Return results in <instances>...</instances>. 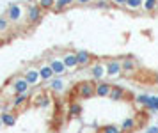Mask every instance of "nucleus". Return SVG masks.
Listing matches in <instances>:
<instances>
[{
  "label": "nucleus",
  "mask_w": 158,
  "mask_h": 133,
  "mask_svg": "<svg viewBox=\"0 0 158 133\" xmlns=\"http://www.w3.org/2000/svg\"><path fill=\"white\" fill-rule=\"evenodd\" d=\"M30 87L32 85L22 77H15L11 82L7 84V92L11 94V96H16V94H25V92H29L30 91Z\"/></svg>",
  "instance_id": "f257e3e1"
},
{
  "label": "nucleus",
  "mask_w": 158,
  "mask_h": 133,
  "mask_svg": "<svg viewBox=\"0 0 158 133\" xmlns=\"http://www.w3.org/2000/svg\"><path fill=\"white\" fill-rule=\"evenodd\" d=\"M43 18V9L37 6L36 2H30L27 9H25V20L29 25H37Z\"/></svg>",
  "instance_id": "f03ea898"
},
{
  "label": "nucleus",
  "mask_w": 158,
  "mask_h": 133,
  "mask_svg": "<svg viewBox=\"0 0 158 133\" xmlns=\"http://www.w3.org/2000/svg\"><path fill=\"white\" fill-rule=\"evenodd\" d=\"M77 94L84 99L93 98V96H96V84L94 82H80L77 87Z\"/></svg>",
  "instance_id": "7ed1b4c3"
},
{
  "label": "nucleus",
  "mask_w": 158,
  "mask_h": 133,
  "mask_svg": "<svg viewBox=\"0 0 158 133\" xmlns=\"http://www.w3.org/2000/svg\"><path fill=\"white\" fill-rule=\"evenodd\" d=\"M25 9L27 7H23L22 4H11L7 9V18L9 21H13V23H18V21H22L25 18Z\"/></svg>",
  "instance_id": "20e7f679"
},
{
  "label": "nucleus",
  "mask_w": 158,
  "mask_h": 133,
  "mask_svg": "<svg viewBox=\"0 0 158 133\" xmlns=\"http://www.w3.org/2000/svg\"><path fill=\"white\" fill-rule=\"evenodd\" d=\"M107 64V77L108 78H117L123 75V64L119 59H108L105 60Z\"/></svg>",
  "instance_id": "39448f33"
},
{
  "label": "nucleus",
  "mask_w": 158,
  "mask_h": 133,
  "mask_svg": "<svg viewBox=\"0 0 158 133\" xmlns=\"http://www.w3.org/2000/svg\"><path fill=\"white\" fill-rule=\"evenodd\" d=\"M91 77H93V80H96V82H101L103 78L107 77V64L103 62V60L93 62L91 64Z\"/></svg>",
  "instance_id": "423d86ee"
},
{
  "label": "nucleus",
  "mask_w": 158,
  "mask_h": 133,
  "mask_svg": "<svg viewBox=\"0 0 158 133\" xmlns=\"http://www.w3.org/2000/svg\"><path fill=\"white\" fill-rule=\"evenodd\" d=\"M23 78H25L30 85H37L39 82H41L39 68H36V66H27V68L23 69Z\"/></svg>",
  "instance_id": "0eeeda50"
},
{
  "label": "nucleus",
  "mask_w": 158,
  "mask_h": 133,
  "mask_svg": "<svg viewBox=\"0 0 158 133\" xmlns=\"http://www.w3.org/2000/svg\"><path fill=\"white\" fill-rule=\"evenodd\" d=\"M48 64L52 66V69H53V73H55V77H62L64 73H68V68H66L62 57H57V55L50 57V59H48Z\"/></svg>",
  "instance_id": "6e6552de"
},
{
  "label": "nucleus",
  "mask_w": 158,
  "mask_h": 133,
  "mask_svg": "<svg viewBox=\"0 0 158 133\" xmlns=\"http://www.w3.org/2000/svg\"><path fill=\"white\" fill-rule=\"evenodd\" d=\"M62 60H64L66 68L69 71L77 69L78 68V55H77V52H71V50H66L64 53H62Z\"/></svg>",
  "instance_id": "1a4fd4ad"
},
{
  "label": "nucleus",
  "mask_w": 158,
  "mask_h": 133,
  "mask_svg": "<svg viewBox=\"0 0 158 133\" xmlns=\"http://www.w3.org/2000/svg\"><path fill=\"white\" fill-rule=\"evenodd\" d=\"M29 103H30V94L29 92H25V94H16V96H13L11 108H13V110H20L22 106L29 105Z\"/></svg>",
  "instance_id": "9d476101"
},
{
  "label": "nucleus",
  "mask_w": 158,
  "mask_h": 133,
  "mask_svg": "<svg viewBox=\"0 0 158 133\" xmlns=\"http://www.w3.org/2000/svg\"><path fill=\"white\" fill-rule=\"evenodd\" d=\"M123 64V75H133V73H137V62L135 59H131V57H124L121 60Z\"/></svg>",
  "instance_id": "9b49d317"
},
{
  "label": "nucleus",
  "mask_w": 158,
  "mask_h": 133,
  "mask_svg": "<svg viewBox=\"0 0 158 133\" xmlns=\"http://www.w3.org/2000/svg\"><path fill=\"white\" fill-rule=\"evenodd\" d=\"M77 55H78V68H89L93 64V55L87 50H78Z\"/></svg>",
  "instance_id": "f8f14e48"
},
{
  "label": "nucleus",
  "mask_w": 158,
  "mask_h": 133,
  "mask_svg": "<svg viewBox=\"0 0 158 133\" xmlns=\"http://www.w3.org/2000/svg\"><path fill=\"white\" fill-rule=\"evenodd\" d=\"M112 87H114V85L108 84V82H98V84H96V96H98V98H108Z\"/></svg>",
  "instance_id": "ddd939ff"
},
{
  "label": "nucleus",
  "mask_w": 158,
  "mask_h": 133,
  "mask_svg": "<svg viewBox=\"0 0 158 133\" xmlns=\"http://www.w3.org/2000/svg\"><path fill=\"white\" fill-rule=\"evenodd\" d=\"M39 75H41V82H50L52 78L55 77V73H53V69L48 62L39 66Z\"/></svg>",
  "instance_id": "4468645a"
},
{
  "label": "nucleus",
  "mask_w": 158,
  "mask_h": 133,
  "mask_svg": "<svg viewBox=\"0 0 158 133\" xmlns=\"http://www.w3.org/2000/svg\"><path fill=\"white\" fill-rule=\"evenodd\" d=\"M0 119H2V123H4V126L13 128L16 124V114H13V112H2V114H0Z\"/></svg>",
  "instance_id": "2eb2a0df"
},
{
  "label": "nucleus",
  "mask_w": 158,
  "mask_h": 133,
  "mask_svg": "<svg viewBox=\"0 0 158 133\" xmlns=\"http://www.w3.org/2000/svg\"><path fill=\"white\" fill-rule=\"evenodd\" d=\"M48 84H50V91H53V92H62L64 91V80H62L60 77H53Z\"/></svg>",
  "instance_id": "dca6fc26"
},
{
  "label": "nucleus",
  "mask_w": 158,
  "mask_h": 133,
  "mask_svg": "<svg viewBox=\"0 0 158 133\" xmlns=\"http://www.w3.org/2000/svg\"><path fill=\"white\" fill-rule=\"evenodd\" d=\"M108 98L112 99V101H121V99H124V89L119 87V85H114L110 94H108Z\"/></svg>",
  "instance_id": "f3484780"
},
{
  "label": "nucleus",
  "mask_w": 158,
  "mask_h": 133,
  "mask_svg": "<svg viewBox=\"0 0 158 133\" xmlns=\"http://www.w3.org/2000/svg\"><path fill=\"white\" fill-rule=\"evenodd\" d=\"M82 112H84V108H82V105H80V103H77V101L69 103V106H68V114H69L71 117H78Z\"/></svg>",
  "instance_id": "a211bd4d"
},
{
  "label": "nucleus",
  "mask_w": 158,
  "mask_h": 133,
  "mask_svg": "<svg viewBox=\"0 0 158 133\" xmlns=\"http://www.w3.org/2000/svg\"><path fill=\"white\" fill-rule=\"evenodd\" d=\"M121 128H123V131H124V133L133 131V130L137 128V121L131 119V117H128V119H124V121L121 123Z\"/></svg>",
  "instance_id": "6ab92c4d"
},
{
  "label": "nucleus",
  "mask_w": 158,
  "mask_h": 133,
  "mask_svg": "<svg viewBox=\"0 0 158 133\" xmlns=\"http://www.w3.org/2000/svg\"><path fill=\"white\" fill-rule=\"evenodd\" d=\"M100 133H124L123 131L121 124L117 126V124H105V126L100 128Z\"/></svg>",
  "instance_id": "aec40b11"
},
{
  "label": "nucleus",
  "mask_w": 158,
  "mask_h": 133,
  "mask_svg": "<svg viewBox=\"0 0 158 133\" xmlns=\"http://www.w3.org/2000/svg\"><path fill=\"white\" fill-rule=\"evenodd\" d=\"M144 6V0H126V9L128 11H140Z\"/></svg>",
  "instance_id": "412c9836"
},
{
  "label": "nucleus",
  "mask_w": 158,
  "mask_h": 133,
  "mask_svg": "<svg viewBox=\"0 0 158 133\" xmlns=\"http://www.w3.org/2000/svg\"><path fill=\"white\" fill-rule=\"evenodd\" d=\"M156 9H158V0H144L142 11H146V13H155Z\"/></svg>",
  "instance_id": "4be33fe9"
},
{
  "label": "nucleus",
  "mask_w": 158,
  "mask_h": 133,
  "mask_svg": "<svg viewBox=\"0 0 158 133\" xmlns=\"http://www.w3.org/2000/svg\"><path fill=\"white\" fill-rule=\"evenodd\" d=\"M148 101H149V94H137L135 96V105L139 108H146Z\"/></svg>",
  "instance_id": "5701e85b"
},
{
  "label": "nucleus",
  "mask_w": 158,
  "mask_h": 133,
  "mask_svg": "<svg viewBox=\"0 0 158 133\" xmlns=\"http://www.w3.org/2000/svg\"><path fill=\"white\" fill-rule=\"evenodd\" d=\"M75 4V0H55V9L57 11H64L68 7H71Z\"/></svg>",
  "instance_id": "b1692460"
},
{
  "label": "nucleus",
  "mask_w": 158,
  "mask_h": 133,
  "mask_svg": "<svg viewBox=\"0 0 158 133\" xmlns=\"http://www.w3.org/2000/svg\"><path fill=\"white\" fill-rule=\"evenodd\" d=\"M36 4L43 11H48V9H53L55 7V0H36Z\"/></svg>",
  "instance_id": "393cba45"
},
{
  "label": "nucleus",
  "mask_w": 158,
  "mask_h": 133,
  "mask_svg": "<svg viewBox=\"0 0 158 133\" xmlns=\"http://www.w3.org/2000/svg\"><path fill=\"white\" fill-rule=\"evenodd\" d=\"M149 112H158V94L156 96H149V101H148V106H146Z\"/></svg>",
  "instance_id": "a878e982"
},
{
  "label": "nucleus",
  "mask_w": 158,
  "mask_h": 133,
  "mask_svg": "<svg viewBox=\"0 0 158 133\" xmlns=\"http://www.w3.org/2000/svg\"><path fill=\"white\" fill-rule=\"evenodd\" d=\"M9 30V18L7 16H0V34Z\"/></svg>",
  "instance_id": "bb28decb"
},
{
  "label": "nucleus",
  "mask_w": 158,
  "mask_h": 133,
  "mask_svg": "<svg viewBox=\"0 0 158 133\" xmlns=\"http://www.w3.org/2000/svg\"><path fill=\"white\" fill-rule=\"evenodd\" d=\"M110 6V0H98V2H94V7H98V9H107Z\"/></svg>",
  "instance_id": "cd10ccee"
},
{
  "label": "nucleus",
  "mask_w": 158,
  "mask_h": 133,
  "mask_svg": "<svg viewBox=\"0 0 158 133\" xmlns=\"http://www.w3.org/2000/svg\"><path fill=\"white\" fill-rule=\"evenodd\" d=\"M50 103H52V99H50V96H44L43 98V101H41V108H46V106H50Z\"/></svg>",
  "instance_id": "c85d7f7f"
},
{
  "label": "nucleus",
  "mask_w": 158,
  "mask_h": 133,
  "mask_svg": "<svg viewBox=\"0 0 158 133\" xmlns=\"http://www.w3.org/2000/svg\"><path fill=\"white\" fill-rule=\"evenodd\" d=\"M110 4H114V6H121V7H124V6H126V0H110Z\"/></svg>",
  "instance_id": "c756f323"
},
{
  "label": "nucleus",
  "mask_w": 158,
  "mask_h": 133,
  "mask_svg": "<svg viewBox=\"0 0 158 133\" xmlns=\"http://www.w3.org/2000/svg\"><path fill=\"white\" fill-rule=\"evenodd\" d=\"M93 0H75V4L77 6H87V4H91Z\"/></svg>",
  "instance_id": "7c9ffc66"
},
{
  "label": "nucleus",
  "mask_w": 158,
  "mask_h": 133,
  "mask_svg": "<svg viewBox=\"0 0 158 133\" xmlns=\"http://www.w3.org/2000/svg\"><path fill=\"white\" fill-rule=\"evenodd\" d=\"M146 133H158V126H149L146 130Z\"/></svg>",
  "instance_id": "2f4dec72"
},
{
  "label": "nucleus",
  "mask_w": 158,
  "mask_h": 133,
  "mask_svg": "<svg viewBox=\"0 0 158 133\" xmlns=\"http://www.w3.org/2000/svg\"><path fill=\"white\" fill-rule=\"evenodd\" d=\"M2 126H4V123H2V119H0V130H2Z\"/></svg>",
  "instance_id": "473e14b6"
},
{
  "label": "nucleus",
  "mask_w": 158,
  "mask_h": 133,
  "mask_svg": "<svg viewBox=\"0 0 158 133\" xmlns=\"http://www.w3.org/2000/svg\"><path fill=\"white\" fill-rule=\"evenodd\" d=\"M155 80H156V82H158V75H156V77H155Z\"/></svg>",
  "instance_id": "72a5a7b5"
},
{
  "label": "nucleus",
  "mask_w": 158,
  "mask_h": 133,
  "mask_svg": "<svg viewBox=\"0 0 158 133\" xmlns=\"http://www.w3.org/2000/svg\"><path fill=\"white\" fill-rule=\"evenodd\" d=\"M50 133H57V131H50Z\"/></svg>",
  "instance_id": "f704fd0d"
}]
</instances>
